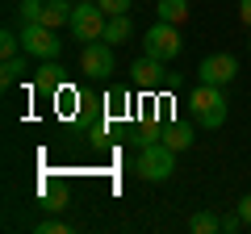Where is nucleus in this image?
Segmentation results:
<instances>
[{"label": "nucleus", "mask_w": 251, "mask_h": 234, "mask_svg": "<svg viewBox=\"0 0 251 234\" xmlns=\"http://www.w3.org/2000/svg\"><path fill=\"white\" fill-rule=\"evenodd\" d=\"M193 121H197L201 130H222L226 126V113H230V100H226V88L222 84H205L201 80L197 88H193Z\"/></svg>", "instance_id": "1"}, {"label": "nucleus", "mask_w": 251, "mask_h": 234, "mask_svg": "<svg viewBox=\"0 0 251 234\" xmlns=\"http://www.w3.org/2000/svg\"><path fill=\"white\" fill-rule=\"evenodd\" d=\"M134 171L143 176V180H151V184H163V180H172V171H176V151H172V146L163 142V138H155V142L138 146Z\"/></svg>", "instance_id": "2"}, {"label": "nucleus", "mask_w": 251, "mask_h": 234, "mask_svg": "<svg viewBox=\"0 0 251 234\" xmlns=\"http://www.w3.org/2000/svg\"><path fill=\"white\" fill-rule=\"evenodd\" d=\"M105 25H109V13L100 9L97 0L75 4V9H72V21H67L72 38H80V42H97V38H105Z\"/></svg>", "instance_id": "3"}, {"label": "nucleus", "mask_w": 251, "mask_h": 234, "mask_svg": "<svg viewBox=\"0 0 251 234\" xmlns=\"http://www.w3.org/2000/svg\"><path fill=\"white\" fill-rule=\"evenodd\" d=\"M180 46H184V42H180V29L172 25V21L155 17V25L143 34V50L151 54V59H159V63H172V59L180 54Z\"/></svg>", "instance_id": "4"}, {"label": "nucleus", "mask_w": 251, "mask_h": 234, "mask_svg": "<svg viewBox=\"0 0 251 234\" xmlns=\"http://www.w3.org/2000/svg\"><path fill=\"white\" fill-rule=\"evenodd\" d=\"M21 46H25V54H34V59H54L63 46L59 29L42 25V21H25V29H21Z\"/></svg>", "instance_id": "5"}, {"label": "nucleus", "mask_w": 251, "mask_h": 234, "mask_svg": "<svg viewBox=\"0 0 251 234\" xmlns=\"http://www.w3.org/2000/svg\"><path fill=\"white\" fill-rule=\"evenodd\" d=\"M80 67H84V75H97V80H105V75L113 71V46H109L105 38H97V42H84V50H80Z\"/></svg>", "instance_id": "6"}, {"label": "nucleus", "mask_w": 251, "mask_h": 234, "mask_svg": "<svg viewBox=\"0 0 251 234\" xmlns=\"http://www.w3.org/2000/svg\"><path fill=\"white\" fill-rule=\"evenodd\" d=\"M234 75H239V59L234 54H205L201 59V67H197V80H205V84H230Z\"/></svg>", "instance_id": "7"}, {"label": "nucleus", "mask_w": 251, "mask_h": 234, "mask_svg": "<svg viewBox=\"0 0 251 234\" xmlns=\"http://www.w3.org/2000/svg\"><path fill=\"white\" fill-rule=\"evenodd\" d=\"M130 75H134V84H143V88H155L159 75H163V63H159V59H151V54H143V59L130 67Z\"/></svg>", "instance_id": "8"}, {"label": "nucleus", "mask_w": 251, "mask_h": 234, "mask_svg": "<svg viewBox=\"0 0 251 234\" xmlns=\"http://www.w3.org/2000/svg\"><path fill=\"white\" fill-rule=\"evenodd\" d=\"M38 21L50 29H63L67 21H72V9L63 4V0H42V13H38Z\"/></svg>", "instance_id": "9"}, {"label": "nucleus", "mask_w": 251, "mask_h": 234, "mask_svg": "<svg viewBox=\"0 0 251 234\" xmlns=\"http://www.w3.org/2000/svg\"><path fill=\"white\" fill-rule=\"evenodd\" d=\"M130 38H134V21H130V13L109 17V25H105V42L109 46H122V42H130Z\"/></svg>", "instance_id": "10"}, {"label": "nucleus", "mask_w": 251, "mask_h": 234, "mask_svg": "<svg viewBox=\"0 0 251 234\" xmlns=\"http://www.w3.org/2000/svg\"><path fill=\"white\" fill-rule=\"evenodd\" d=\"M188 230H193V234H222V217L209 213V209H201V213L188 217Z\"/></svg>", "instance_id": "11"}, {"label": "nucleus", "mask_w": 251, "mask_h": 234, "mask_svg": "<svg viewBox=\"0 0 251 234\" xmlns=\"http://www.w3.org/2000/svg\"><path fill=\"white\" fill-rule=\"evenodd\" d=\"M155 9H159V21L180 25V21L188 17V0H155Z\"/></svg>", "instance_id": "12"}, {"label": "nucleus", "mask_w": 251, "mask_h": 234, "mask_svg": "<svg viewBox=\"0 0 251 234\" xmlns=\"http://www.w3.org/2000/svg\"><path fill=\"white\" fill-rule=\"evenodd\" d=\"M59 84H63V67L54 63V59H42V67H38V88L54 92Z\"/></svg>", "instance_id": "13"}, {"label": "nucleus", "mask_w": 251, "mask_h": 234, "mask_svg": "<svg viewBox=\"0 0 251 234\" xmlns=\"http://www.w3.org/2000/svg\"><path fill=\"white\" fill-rule=\"evenodd\" d=\"M21 75H25V59H21V54H13V59L0 63V84H4V88H13Z\"/></svg>", "instance_id": "14"}, {"label": "nucleus", "mask_w": 251, "mask_h": 234, "mask_svg": "<svg viewBox=\"0 0 251 234\" xmlns=\"http://www.w3.org/2000/svg\"><path fill=\"white\" fill-rule=\"evenodd\" d=\"M163 142H168L172 151H188V146H193V130L188 126H172V130H163Z\"/></svg>", "instance_id": "15"}, {"label": "nucleus", "mask_w": 251, "mask_h": 234, "mask_svg": "<svg viewBox=\"0 0 251 234\" xmlns=\"http://www.w3.org/2000/svg\"><path fill=\"white\" fill-rule=\"evenodd\" d=\"M13 54H25V46H21V38L17 34H0V59H13Z\"/></svg>", "instance_id": "16"}, {"label": "nucleus", "mask_w": 251, "mask_h": 234, "mask_svg": "<svg viewBox=\"0 0 251 234\" xmlns=\"http://www.w3.org/2000/svg\"><path fill=\"white\" fill-rule=\"evenodd\" d=\"M34 230H38V234H67V230H72V226L63 222V217H46V222H38Z\"/></svg>", "instance_id": "17"}, {"label": "nucleus", "mask_w": 251, "mask_h": 234, "mask_svg": "<svg viewBox=\"0 0 251 234\" xmlns=\"http://www.w3.org/2000/svg\"><path fill=\"white\" fill-rule=\"evenodd\" d=\"M97 4L109 13V17H122V13H130V4H134V0H97Z\"/></svg>", "instance_id": "18"}, {"label": "nucleus", "mask_w": 251, "mask_h": 234, "mask_svg": "<svg viewBox=\"0 0 251 234\" xmlns=\"http://www.w3.org/2000/svg\"><path fill=\"white\" fill-rule=\"evenodd\" d=\"M17 13H21V21H38V13H42V0H21Z\"/></svg>", "instance_id": "19"}, {"label": "nucleus", "mask_w": 251, "mask_h": 234, "mask_svg": "<svg viewBox=\"0 0 251 234\" xmlns=\"http://www.w3.org/2000/svg\"><path fill=\"white\" fill-rule=\"evenodd\" d=\"M239 226H247V222H243V213H239V209H234V213H222V234L239 230Z\"/></svg>", "instance_id": "20"}, {"label": "nucleus", "mask_w": 251, "mask_h": 234, "mask_svg": "<svg viewBox=\"0 0 251 234\" xmlns=\"http://www.w3.org/2000/svg\"><path fill=\"white\" fill-rule=\"evenodd\" d=\"M239 21L251 29V0H239Z\"/></svg>", "instance_id": "21"}, {"label": "nucleus", "mask_w": 251, "mask_h": 234, "mask_svg": "<svg viewBox=\"0 0 251 234\" xmlns=\"http://www.w3.org/2000/svg\"><path fill=\"white\" fill-rule=\"evenodd\" d=\"M234 209H239V213H243V222L251 226V192H247V197H243V201H239V205H234Z\"/></svg>", "instance_id": "22"}, {"label": "nucleus", "mask_w": 251, "mask_h": 234, "mask_svg": "<svg viewBox=\"0 0 251 234\" xmlns=\"http://www.w3.org/2000/svg\"><path fill=\"white\" fill-rule=\"evenodd\" d=\"M247 54H251V38H247Z\"/></svg>", "instance_id": "23"}]
</instances>
